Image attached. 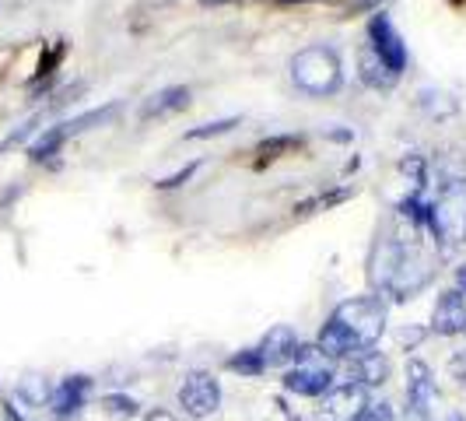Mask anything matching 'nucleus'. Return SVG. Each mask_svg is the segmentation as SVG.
Instances as JSON below:
<instances>
[{"label": "nucleus", "mask_w": 466, "mask_h": 421, "mask_svg": "<svg viewBox=\"0 0 466 421\" xmlns=\"http://www.w3.org/2000/svg\"><path fill=\"white\" fill-rule=\"evenodd\" d=\"M116 113H119V102H109V106L92 109V113H81V117L67 119V123L46 127L39 138L32 140V148H28L32 162H46V159H53L70 138H77V134H85V130H95V127H106L109 119H116Z\"/></svg>", "instance_id": "nucleus-5"}, {"label": "nucleus", "mask_w": 466, "mask_h": 421, "mask_svg": "<svg viewBox=\"0 0 466 421\" xmlns=\"http://www.w3.org/2000/svg\"><path fill=\"white\" fill-rule=\"evenodd\" d=\"M456 292H466V263L456 267Z\"/></svg>", "instance_id": "nucleus-27"}, {"label": "nucleus", "mask_w": 466, "mask_h": 421, "mask_svg": "<svg viewBox=\"0 0 466 421\" xmlns=\"http://www.w3.org/2000/svg\"><path fill=\"white\" fill-rule=\"evenodd\" d=\"M407 400H410V411L428 418L435 400H439V386H435V375L431 369L420 362V358H410L407 362Z\"/></svg>", "instance_id": "nucleus-9"}, {"label": "nucleus", "mask_w": 466, "mask_h": 421, "mask_svg": "<svg viewBox=\"0 0 466 421\" xmlns=\"http://www.w3.org/2000/svg\"><path fill=\"white\" fill-rule=\"evenodd\" d=\"M88 390H92V379L88 375H67L60 386H53V397H49V411L56 421H70L81 415L85 400H88Z\"/></svg>", "instance_id": "nucleus-10"}, {"label": "nucleus", "mask_w": 466, "mask_h": 421, "mask_svg": "<svg viewBox=\"0 0 466 421\" xmlns=\"http://www.w3.org/2000/svg\"><path fill=\"white\" fill-rule=\"evenodd\" d=\"M431 330L442 334V337L466 334V295L463 292H445V295H439L435 313H431Z\"/></svg>", "instance_id": "nucleus-11"}, {"label": "nucleus", "mask_w": 466, "mask_h": 421, "mask_svg": "<svg viewBox=\"0 0 466 421\" xmlns=\"http://www.w3.org/2000/svg\"><path fill=\"white\" fill-rule=\"evenodd\" d=\"M102 407H106V415L116 421H130L137 415V400L134 397H123V394H109V397H102Z\"/></svg>", "instance_id": "nucleus-20"}, {"label": "nucleus", "mask_w": 466, "mask_h": 421, "mask_svg": "<svg viewBox=\"0 0 466 421\" xmlns=\"http://www.w3.org/2000/svg\"><path fill=\"white\" fill-rule=\"evenodd\" d=\"M144 421H176V418H172L168 411H162V407H155L151 415H144Z\"/></svg>", "instance_id": "nucleus-26"}, {"label": "nucleus", "mask_w": 466, "mask_h": 421, "mask_svg": "<svg viewBox=\"0 0 466 421\" xmlns=\"http://www.w3.org/2000/svg\"><path fill=\"white\" fill-rule=\"evenodd\" d=\"M179 404L187 407L189 418H208L221 404V386L210 373H189L179 386Z\"/></svg>", "instance_id": "nucleus-6"}, {"label": "nucleus", "mask_w": 466, "mask_h": 421, "mask_svg": "<svg viewBox=\"0 0 466 421\" xmlns=\"http://www.w3.org/2000/svg\"><path fill=\"white\" fill-rule=\"evenodd\" d=\"M238 127V117H228V119H214V123H204V127H193L187 130V140H208V138H221V134H228Z\"/></svg>", "instance_id": "nucleus-21"}, {"label": "nucleus", "mask_w": 466, "mask_h": 421, "mask_svg": "<svg viewBox=\"0 0 466 421\" xmlns=\"http://www.w3.org/2000/svg\"><path fill=\"white\" fill-rule=\"evenodd\" d=\"M18 397L28 407H46L49 397H53V386H49L43 375H28V379H22V386H18Z\"/></svg>", "instance_id": "nucleus-18"}, {"label": "nucleus", "mask_w": 466, "mask_h": 421, "mask_svg": "<svg viewBox=\"0 0 466 421\" xmlns=\"http://www.w3.org/2000/svg\"><path fill=\"white\" fill-rule=\"evenodd\" d=\"M369 407V390L361 383H344V386H333L329 394H323L319 404V421H358V415Z\"/></svg>", "instance_id": "nucleus-7"}, {"label": "nucleus", "mask_w": 466, "mask_h": 421, "mask_svg": "<svg viewBox=\"0 0 466 421\" xmlns=\"http://www.w3.org/2000/svg\"><path fill=\"white\" fill-rule=\"evenodd\" d=\"M424 229L435 235V242H442V250L466 242V183L439 190V197L428 208Z\"/></svg>", "instance_id": "nucleus-3"}, {"label": "nucleus", "mask_w": 466, "mask_h": 421, "mask_svg": "<svg viewBox=\"0 0 466 421\" xmlns=\"http://www.w3.org/2000/svg\"><path fill=\"white\" fill-rule=\"evenodd\" d=\"M302 148H305V138H295V134H278V138H270V140H259L257 169L278 162V159H284V155H299Z\"/></svg>", "instance_id": "nucleus-16"}, {"label": "nucleus", "mask_w": 466, "mask_h": 421, "mask_svg": "<svg viewBox=\"0 0 466 421\" xmlns=\"http://www.w3.org/2000/svg\"><path fill=\"white\" fill-rule=\"evenodd\" d=\"M350 375H358V383L369 390V386H379V383H386V375H390V365H386V358L379 354V351H361L354 362H350Z\"/></svg>", "instance_id": "nucleus-15"}, {"label": "nucleus", "mask_w": 466, "mask_h": 421, "mask_svg": "<svg viewBox=\"0 0 466 421\" xmlns=\"http://www.w3.org/2000/svg\"><path fill=\"white\" fill-rule=\"evenodd\" d=\"M386 327V305L365 295V299H348L333 309L327 327L319 330L316 348L333 358H358L361 351H372L375 341L382 337Z\"/></svg>", "instance_id": "nucleus-1"}, {"label": "nucleus", "mask_w": 466, "mask_h": 421, "mask_svg": "<svg viewBox=\"0 0 466 421\" xmlns=\"http://www.w3.org/2000/svg\"><path fill=\"white\" fill-rule=\"evenodd\" d=\"M291 81L295 88L312 98H323L340 88L344 74H340V56L329 46H305L291 60Z\"/></svg>", "instance_id": "nucleus-2"}, {"label": "nucleus", "mask_w": 466, "mask_h": 421, "mask_svg": "<svg viewBox=\"0 0 466 421\" xmlns=\"http://www.w3.org/2000/svg\"><path fill=\"white\" fill-rule=\"evenodd\" d=\"M358 77H361L369 88H375V92H386V88H393V85L400 81L397 74L379 60V53H375L372 46H365L361 49V56H358Z\"/></svg>", "instance_id": "nucleus-14"}, {"label": "nucleus", "mask_w": 466, "mask_h": 421, "mask_svg": "<svg viewBox=\"0 0 466 421\" xmlns=\"http://www.w3.org/2000/svg\"><path fill=\"white\" fill-rule=\"evenodd\" d=\"M189 106V88L187 85H168L162 92H155L144 106H140V119H155V117H172V113H183Z\"/></svg>", "instance_id": "nucleus-13"}, {"label": "nucleus", "mask_w": 466, "mask_h": 421, "mask_svg": "<svg viewBox=\"0 0 466 421\" xmlns=\"http://www.w3.org/2000/svg\"><path fill=\"white\" fill-rule=\"evenodd\" d=\"M445 421H466V418H463V415H449Z\"/></svg>", "instance_id": "nucleus-30"}, {"label": "nucleus", "mask_w": 466, "mask_h": 421, "mask_svg": "<svg viewBox=\"0 0 466 421\" xmlns=\"http://www.w3.org/2000/svg\"><path fill=\"white\" fill-rule=\"evenodd\" d=\"M382 0H350V11H369V7H379Z\"/></svg>", "instance_id": "nucleus-25"}, {"label": "nucleus", "mask_w": 466, "mask_h": 421, "mask_svg": "<svg viewBox=\"0 0 466 421\" xmlns=\"http://www.w3.org/2000/svg\"><path fill=\"white\" fill-rule=\"evenodd\" d=\"M200 169V162H189L187 169H179V172H172V176H165V180H158L155 187L158 190H176V187H183V183H189L193 180V172Z\"/></svg>", "instance_id": "nucleus-22"}, {"label": "nucleus", "mask_w": 466, "mask_h": 421, "mask_svg": "<svg viewBox=\"0 0 466 421\" xmlns=\"http://www.w3.org/2000/svg\"><path fill=\"white\" fill-rule=\"evenodd\" d=\"M200 4H208L210 7V4H228V0H200Z\"/></svg>", "instance_id": "nucleus-29"}, {"label": "nucleus", "mask_w": 466, "mask_h": 421, "mask_svg": "<svg viewBox=\"0 0 466 421\" xmlns=\"http://www.w3.org/2000/svg\"><path fill=\"white\" fill-rule=\"evenodd\" d=\"M449 369H452V375H456V379H463V383H466V351H456V354H452Z\"/></svg>", "instance_id": "nucleus-24"}, {"label": "nucleus", "mask_w": 466, "mask_h": 421, "mask_svg": "<svg viewBox=\"0 0 466 421\" xmlns=\"http://www.w3.org/2000/svg\"><path fill=\"white\" fill-rule=\"evenodd\" d=\"M274 4H305V0H274Z\"/></svg>", "instance_id": "nucleus-28"}, {"label": "nucleus", "mask_w": 466, "mask_h": 421, "mask_svg": "<svg viewBox=\"0 0 466 421\" xmlns=\"http://www.w3.org/2000/svg\"><path fill=\"white\" fill-rule=\"evenodd\" d=\"M228 369L238 373V375H263L267 373V365H263V358H259L257 348H246V351H238V354H232V358H228Z\"/></svg>", "instance_id": "nucleus-19"}, {"label": "nucleus", "mask_w": 466, "mask_h": 421, "mask_svg": "<svg viewBox=\"0 0 466 421\" xmlns=\"http://www.w3.org/2000/svg\"><path fill=\"white\" fill-rule=\"evenodd\" d=\"M369 46L379 53V60L393 70L397 77L407 70V46H403L400 32L390 22V15H375L372 22H369Z\"/></svg>", "instance_id": "nucleus-8"}, {"label": "nucleus", "mask_w": 466, "mask_h": 421, "mask_svg": "<svg viewBox=\"0 0 466 421\" xmlns=\"http://www.w3.org/2000/svg\"><path fill=\"white\" fill-rule=\"evenodd\" d=\"M284 390L299 397H323L333 390V365L316 344H299L295 369L284 375Z\"/></svg>", "instance_id": "nucleus-4"}, {"label": "nucleus", "mask_w": 466, "mask_h": 421, "mask_svg": "<svg viewBox=\"0 0 466 421\" xmlns=\"http://www.w3.org/2000/svg\"><path fill=\"white\" fill-rule=\"evenodd\" d=\"M354 190L350 187H340V190H329V193H316V197H309V200H302V204H295V214L299 218H305V214H316V210H329L337 208V204H344Z\"/></svg>", "instance_id": "nucleus-17"}, {"label": "nucleus", "mask_w": 466, "mask_h": 421, "mask_svg": "<svg viewBox=\"0 0 466 421\" xmlns=\"http://www.w3.org/2000/svg\"><path fill=\"white\" fill-rule=\"evenodd\" d=\"M358 421H393V407L386 400H369V407L358 415Z\"/></svg>", "instance_id": "nucleus-23"}, {"label": "nucleus", "mask_w": 466, "mask_h": 421, "mask_svg": "<svg viewBox=\"0 0 466 421\" xmlns=\"http://www.w3.org/2000/svg\"><path fill=\"white\" fill-rule=\"evenodd\" d=\"M259 358L267 369H280L288 362H295V351H299V334L291 327H270L267 337L259 341Z\"/></svg>", "instance_id": "nucleus-12"}]
</instances>
